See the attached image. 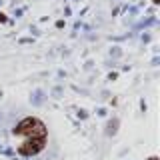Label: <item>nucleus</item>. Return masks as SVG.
<instances>
[{
    "label": "nucleus",
    "mask_w": 160,
    "mask_h": 160,
    "mask_svg": "<svg viewBox=\"0 0 160 160\" xmlns=\"http://www.w3.org/2000/svg\"><path fill=\"white\" fill-rule=\"evenodd\" d=\"M16 136H26V140H46V126L38 118H24L14 128Z\"/></svg>",
    "instance_id": "1"
},
{
    "label": "nucleus",
    "mask_w": 160,
    "mask_h": 160,
    "mask_svg": "<svg viewBox=\"0 0 160 160\" xmlns=\"http://www.w3.org/2000/svg\"><path fill=\"white\" fill-rule=\"evenodd\" d=\"M44 142L46 140H24L18 146V154H22V156H34V154H38L44 148Z\"/></svg>",
    "instance_id": "2"
},
{
    "label": "nucleus",
    "mask_w": 160,
    "mask_h": 160,
    "mask_svg": "<svg viewBox=\"0 0 160 160\" xmlns=\"http://www.w3.org/2000/svg\"><path fill=\"white\" fill-rule=\"evenodd\" d=\"M116 130H118V120L114 118V120H110V122H108V130H106V134H108V136H112V134H116Z\"/></svg>",
    "instance_id": "3"
},
{
    "label": "nucleus",
    "mask_w": 160,
    "mask_h": 160,
    "mask_svg": "<svg viewBox=\"0 0 160 160\" xmlns=\"http://www.w3.org/2000/svg\"><path fill=\"white\" fill-rule=\"evenodd\" d=\"M4 20H6V18H4V14H0V22H4Z\"/></svg>",
    "instance_id": "4"
},
{
    "label": "nucleus",
    "mask_w": 160,
    "mask_h": 160,
    "mask_svg": "<svg viewBox=\"0 0 160 160\" xmlns=\"http://www.w3.org/2000/svg\"><path fill=\"white\" fill-rule=\"evenodd\" d=\"M148 160H158V158H156V156H152V158H148Z\"/></svg>",
    "instance_id": "5"
},
{
    "label": "nucleus",
    "mask_w": 160,
    "mask_h": 160,
    "mask_svg": "<svg viewBox=\"0 0 160 160\" xmlns=\"http://www.w3.org/2000/svg\"><path fill=\"white\" fill-rule=\"evenodd\" d=\"M152 2H154V4H158V2H160V0H152Z\"/></svg>",
    "instance_id": "6"
}]
</instances>
